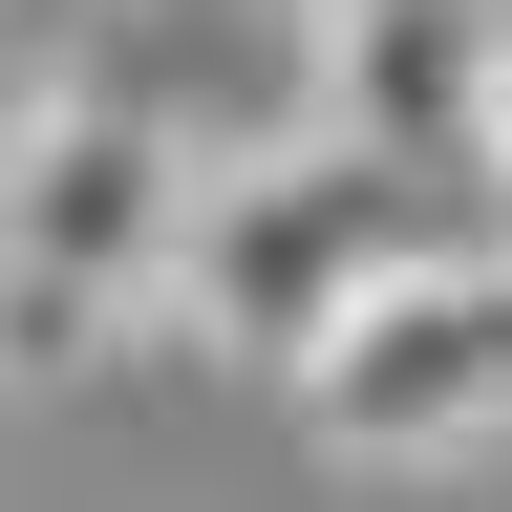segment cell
<instances>
[{
  "instance_id": "obj_1",
  "label": "cell",
  "mask_w": 512,
  "mask_h": 512,
  "mask_svg": "<svg viewBox=\"0 0 512 512\" xmlns=\"http://www.w3.org/2000/svg\"><path fill=\"white\" fill-rule=\"evenodd\" d=\"M171 214H192V150L43 43L0 86V384H107L150 342L171 320Z\"/></svg>"
},
{
  "instance_id": "obj_2",
  "label": "cell",
  "mask_w": 512,
  "mask_h": 512,
  "mask_svg": "<svg viewBox=\"0 0 512 512\" xmlns=\"http://www.w3.org/2000/svg\"><path fill=\"white\" fill-rule=\"evenodd\" d=\"M406 235H448V192L427 150H363V128H278V150H235V171H192V214H171V320L150 342H214L278 384L320 320H342Z\"/></svg>"
},
{
  "instance_id": "obj_3",
  "label": "cell",
  "mask_w": 512,
  "mask_h": 512,
  "mask_svg": "<svg viewBox=\"0 0 512 512\" xmlns=\"http://www.w3.org/2000/svg\"><path fill=\"white\" fill-rule=\"evenodd\" d=\"M278 384H299L320 470H470V448H512V235L491 214L406 235Z\"/></svg>"
},
{
  "instance_id": "obj_4",
  "label": "cell",
  "mask_w": 512,
  "mask_h": 512,
  "mask_svg": "<svg viewBox=\"0 0 512 512\" xmlns=\"http://www.w3.org/2000/svg\"><path fill=\"white\" fill-rule=\"evenodd\" d=\"M64 64H86V86H128L192 171H235V150H278V128H320V22H299V0H86V22H64Z\"/></svg>"
},
{
  "instance_id": "obj_5",
  "label": "cell",
  "mask_w": 512,
  "mask_h": 512,
  "mask_svg": "<svg viewBox=\"0 0 512 512\" xmlns=\"http://www.w3.org/2000/svg\"><path fill=\"white\" fill-rule=\"evenodd\" d=\"M470 64H491V0H342L320 22V128L363 150H470Z\"/></svg>"
},
{
  "instance_id": "obj_6",
  "label": "cell",
  "mask_w": 512,
  "mask_h": 512,
  "mask_svg": "<svg viewBox=\"0 0 512 512\" xmlns=\"http://www.w3.org/2000/svg\"><path fill=\"white\" fill-rule=\"evenodd\" d=\"M448 171H470V214L512 235V0H491V64H470V150H448Z\"/></svg>"
}]
</instances>
